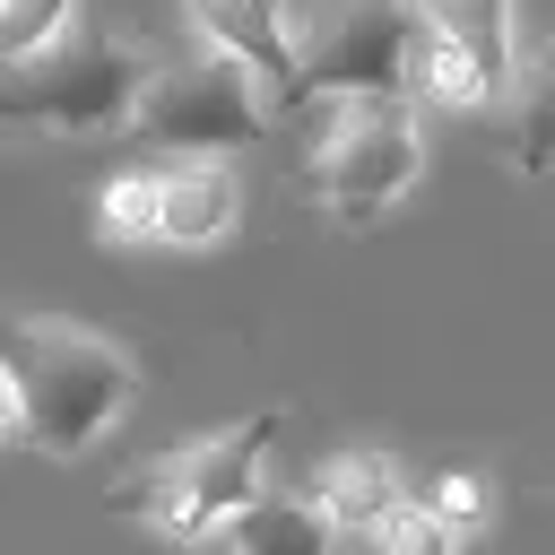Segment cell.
Returning <instances> with one entry per match:
<instances>
[{
  "label": "cell",
  "mask_w": 555,
  "mask_h": 555,
  "mask_svg": "<svg viewBox=\"0 0 555 555\" xmlns=\"http://www.w3.org/2000/svg\"><path fill=\"white\" fill-rule=\"evenodd\" d=\"M364 546L373 555H468V538L425 503V494H408V503H390L373 529H364Z\"/></svg>",
  "instance_id": "obj_15"
},
{
  "label": "cell",
  "mask_w": 555,
  "mask_h": 555,
  "mask_svg": "<svg viewBox=\"0 0 555 555\" xmlns=\"http://www.w3.org/2000/svg\"><path fill=\"white\" fill-rule=\"evenodd\" d=\"M95 234H104L113 251L156 243V165H130V173H113V182L95 191Z\"/></svg>",
  "instance_id": "obj_14"
},
{
  "label": "cell",
  "mask_w": 555,
  "mask_h": 555,
  "mask_svg": "<svg viewBox=\"0 0 555 555\" xmlns=\"http://www.w3.org/2000/svg\"><path fill=\"white\" fill-rule=\"evenodd\" d=\"M260 486H269V416H234V425L165 451L147 477H130V486L113 494V512H139V520H147L156 538H173V546H208V538H225V520H234Z\"/></svg>",
  "instance_id": "obj_3"
},
{
  "label": "cell",
  "mask_w": 555,
  "mask_h": 555,
  "mask_svg": "<svg viewBox=\"0 0 555 555\" xmlns=\"http://www.w3.org/2000/svg\"><path fill=\"white\" fill-rule=\"evenodd\" d=\"M243 217V182L225 156H156V243L208 251Z\"/></svg>",
  "instance_id": "obj_8"
},
{
  "label": "cell",
  "mask_w": 555,
  "mask_h": 555,
  "mask_svg": "<svg viewBox=\"0 0 555 555\" xmlns=\"http://www.w3.org/2000/svg\"><path fill=\"white\" fill-rule=\"evenodd\" d=\"M69 9L78 0H0V61L9 52H35L52 26H69Z\"/></svg>",
  "instance_id": "obj_17"
},
{
  "label": "cell",
  "mask_w": 555,
  "mask_h": 555,
  "mask_svg": "<svg viewBox=\"0 0 555 555\" xmlns=\"http://www.w3.org/2000/svg\"><path fill=\"white\" fill-rule=\"evenodd\" d=\"M312 503L338 520V529H373L390 503H408V468L390 460V451H330L321 468H312Z\"/></svg>",
  "instance_id": "obj_9"
},
{
  "label": "cell",
  "mask_w": 555,
  "mask_h": 555,
  "mask_svg": "<svg viewBox=\"0 0 555 555\" xmlns=\"http://www.w3.org/2000/svg\"><path fill=\"white\" fill-rule=\"evenodd\" d=\"M338 546V520L312 503V494H251L234 520H225V555H330Z\"/></svg>",
  "instance_id": "obj_10"
},
{
  "label": "cell",
  "mask_w": 555,
  "mask_h": 555,
  "mask_svg": "<svg viewBox=\"0 0 555 555\" xmlns=\"http://www.w3.org/2000/svg\"><path fill=\"white\" fill-rule=\"evenodd\" d=\"M425 173V130H416V104L408 95H347L330 113V130L312 139L304 156V182L330 217L347 225H373L390 217Z\"/></svg>",
  "instance_id": "obj_4"
},
{
  "label": "cell",
  "mask_w": 555,
  "mask_h": 555,
  "mask_svg": "<svg viewBox=\"0 0 555 555\" xmlns=\"http://www.w3.org/2000/svg\"><path fill=\"white\" fill-rule=\"evenodd\" d=\"M425 9L442 17V35L477 61L486 95L503 104V95L520 87V17H512V0H425Z\"/></svg>",
  "instance_id": "obj_11"
},
{
  "label": "cell",
  "mask_w": 555,
  "mask_h": 555,
  "mask_svg": "<svg viewBox=\"0 0 555 555\" xmlns=\"http://www.w3.org/2000/svg\"><path fill=\"white\" fill-rule=\"evenodd\" d=\"M0 364L17 390V442L43 460H87L121 425V408L139 399L130 347H113L104 330H87L69 312H9Z\"/></svg>",
  "instance_id": "obj_1"
},
{
  "label": "cell",
  "mask_w": 555,
  "mask_h": 555,
  "mask_svg": "<svg viewBox=\"0 0 555 555\" xmlns=\"http://www.w3.org/2000/svg\"><path fill=\"white\" fill-rule=\"evenodd\" d=\"M512 165L520 173H555V43L538 61H520V87H512Z\"/></svg>",
  "instance_id": "obj_13"
},
{
  "label": "cell",
  "mask_w": 555,
  "mask_h": 555,
  "mask_svg": "<svg viewBox=\"0 0 555 555\" xmlns=\"http://www.w3.org/2000/svg\"><path fill=\"white\" fill-rule=\"evenodd\" d=\"M408 95H425V104H442V113H477V104H494L486 95V78H477V61L442 35V17L416 0V35H408Z\"/></svg>",
  "instance_id": "obj_12"
},
{
  "label": "cell",
  "mask_w": 555,
  "mask_h": 555,
  "mask_svg": "<svg viewBox=\"0 0 555 555\" xmlns=\"http://www.w3.org/2000/svg\"><path fill=\"white\" fill-rule=\"evenodd\" d=\"M408 35H416V0H312L304 61L278 113L347 104V95H408Z\"/></svg>",
  "instance_id": "obj_6"
},
{
  "label": "cell",
  "mask_w": 555,
  "mask_h": 555,
  "mask_svg": "<svg viewBox=\"0 0 555 555\" xmlns=\"http://www.w3.org/2000/svg\"><path fill=\"white\" fill-rule=\"evenodd\" d=\"M130 130H139L156 156H234V147H251V139L269 130V95H260V78H251L234 52L199 43L191 61L147 69Z\"/></svg>",
  "instance_id": "obj_5"
},
{
  "label": "cell",
  "mask_w": 555,
  "mask_h": 555,
  "mask_svg": "<svg viewBox=\"0 0 555 555\" xmlns=\"http://www.w3.org/2000/svg\"><path fill=\"white\" fill-rule=\"evenodd\" d=\"M182 9H191L199 43L234 52L278 113L286 87H295V61H304V0H182Z\"/></svg>",
  "instance_id": "obj_7"
},
{
  "label": "cell",
  "mask_w": 555,
  "mask_h": 555,
  "mask_svg": "<svg viewBox=\"0 0 555 555\" xmlns=\"http://www.w3.org/2000/svg\"><path fill=\"white\" fill-rule=\"evenodd\" d=\"M0 434H17V390H9V364H0Z\"/></svg>",
  "instance_id": "obj_18"
},
{
  "label": "cell",
  "mask_w": 555,
  "mask_h": 555,
  "mask_svg": "<svg viewBox=\"0 0 555 555\" xmlns=\"http://www.w3.org/2000/svg\"><path fill=\"white\" fill-rule=\"evenodd\" d=\"M425 503H434L460 538H486V520H494V486H486L477 468H442V477L425 486Z\"/></svg>",
  "instance_id": "obj_16"
},
{
  "label": "cell",
  "mask_w": 555,
  "mask_h": 555,
  "mask_svg": "<svg viewBox=\"0 0 555 555\" xmlns=\"http://www.w3.org/2000/svg\"><path fill=\"white\" fill-rule=\"evenodd\" d=\"M147 69L156 61L78 0L69 26H52L35 52H9L0 61V121L9 130H69V139L130 130Z\"/></svg>",
  "instance_id": "obj_2"
}]
</instances>
